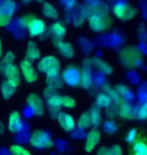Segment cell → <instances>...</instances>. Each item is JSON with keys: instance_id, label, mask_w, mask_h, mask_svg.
I'll list each match as a JSON object with an SVG mask.
<instances>
[{"instance_id": "obj_17", "label": "cell", "mask_w": 147, "mask_h": 155, "mask_svg": "<svg viewBox=\"0 0 147 155\" xmlns=\"http://www.w3.org/2000/svg\"><path fill=\"white\" fill-rule=\"evenodd\" d=\"M25 60L32 63V61H35L37 60H39L40 58V51L38 48H37L36 43L30 40L27 45V48H26V54H25Z\"/></svg>"}, {"instance_id": "obj_25", "label": "cell", "mask_w": 147, "mask_h": 155, "mask_svg": "<svg viewBox=\"0 0 147 155\" xmlns=\"http://www.w3.org/2000/svg\"><path fill=\"white\" fill-rule=\"evenodd\" d=\"M15 9H16V4L11 0H5V1L0 2V11L4 12L10 16L14 14Z\"/></svg>"}, {"instance_id": "obj_20", "label": "cell", "mask_w": 147, "mask_h": 155, "mask_svg": "<svg viewBox=\"0 0 147 155\" xmlns=\"http://www.w3.org/2000/svg\"><path fill=\"white\" fill-rule=\"evenodd\" d=\"M51 32L52 36H54L55 43H57L58 41H61V38H62L67 32L65 26L62 22H55L51 26Z\"/></svg>"}, {"instance_id": "obj_29", "label": "cell", "mask_w": 147, "mask_h": 155, "mask_svg": "<svg viewBox=\"0 0 147 155\" xmlns=\"http://www.w3.org/2000/svg\"><path fill=\"white\" fill-rule=\"evenodd\" d=\"M78 126H79V128H82V129L90 128V127L92 126V120H91L89 113H84L83 115L80 117L79 121H78Z\"/></svg>"}, {"instance_id": "obj_13", "label": "cell", "mask_w": 147, "mask_h": 155, "mask_svg": "<svg viewBox=\"0 0 147 155\" xmlns=\"http://www.w3.org/2000/svg\"><path fill=\"white\" fill-rule=\"evenodd\" d=\"M100 139H101V133L98 129H93L92 131L88 133L85 145V149L87 152H91L96 147V145L100 142Z\"/></svg>"}, {"instance_id": "obj_23", "label": "cell", "mask_w": 147, "mask_h": 155, "mask_svg": "<svg viewBox=\"0 0 147 155\" xmlns=\"http://www.w3.org/2000/svg\"><path fill=\"white\" fill-rule=\"evenodd\" d=\"M97 155H123V151L119 145H114L111 148L101 147L97 151Z\"/></svg>"}, {"instance_id": "obj_36", "label": "cell", "mask_w": 147, "mask_h": 155, "mask_svg": "<svg viewBox=\"0 0 147 155\" xmlns=\"http://www.w3.org/2000/svg\"><path fill=\"white\" fill-rule=\"evenodd\" d=\"M105 131L108 133H113L116 131V125L113 121H107L105 123Z\"/></svg>"}, {"instance_id": "obj_7", "label": "cell", "mask_w": 147, "mask_h": 155, "mask_svg": "<svg viewBox=\"0 0 147 155\" xmlns=\"http://www.w3.org/2000/svg\"><path fill=\"white\" fill-rule=\"evenodd\" d=\"M120 58L122 63L125 64L127 67H136L138 66L140 60H141V54L137 49L133 48H126L121 51Z\"/></svg>"}, {"instance_id": "obj_26", "label": "cell", "mask_w": 147, "mask_h": 155, "mask_svg": "<svg viewBox=\"0 0 147 155\" xmlns=\"http://www.w3.org/2000/svg\"><path fill=\"white\" fill-rule=\"evenodd\" d=\"M97 107H106V108H110L111 106H113V102H112L110 96L107 93H102L97 97L96 100Z\"/></svg>"}, {"instance_id": "obj_30", "label": "cell", "mask_w": 147, "mask_h": 155, "mask_svg": "<svg viewBox=\"0 0 147 155\" xmlns=\"http://www.w3.org/2000/svg\"><path fill=\"white\" fill-rule=\"evenodd\" d=\"M10 153L11 155H31L28 150L20 145H12L10 147Z\"/></svg>"}, {"instance_id": "obj_32", "label": "cell", "mask_w": 147, "mask_h": 155, "mask_svg": "<svg viewBox=\"0 0 147 155\" xmlns=\"http://www.w3.org/2000/svg\"><path fill=\"white\" fill-rule=\"evenodd\" d=\"M75 106H76V102L74 99L68 97V96H62V107L74 108Z\"/></svg>"}, {"instance_id": "obj_14", "label": "cell", "mask_w": 147, "mask_h": 155, "mask_svg": "<svg viewBox=\"0 0 147 155\" xmlns=\"http://www.w3.org/2000/svg\"><path fill=\"white\" fill-rule=\"evenodd\" d=\"M8 129L12 133H18L22 129V121L20 114L17 111H14L10 114L8 120Z\"/></svg>"}, {"instance_id": "obj_21", "label": "cell", "mask_w": 147, "mask_h": 155, "mask_svg": "<svg viewBox=\"0 0 147 155\" xmlns=\"http://www.w3.org/2000/svg\"><path fill=\"white\" fill-rule=\"evenodd\" d=\"M16 89H17V86L15 84L9 82V81H4L2 84H1V93H2V96L3 98L8 100L10 99L15 92H16Z\"/></svg>"}, {"instance_id": "obj_12", "label": "cell", "mask_w": 147, "mask_h": 155, "mask_svg": "<svg viewBox=\"0 0 147 155\" xmlns=\"http://www.w3.org/2000/svg\"><path fill=\"white\" fill-rule=\"evenodd\" d=\"M91 64L92 61L90 60H86L84 61L83 66V72L81 73V84H82L83 88L88 90L93 85L92 75H91Z\"/></svg>"}, {"instance_id": "obj_34", "label": "cell", "mask_w": 147, "mask_h": 155, "mask_svg": "<svg viewBox=\"0 0 147 155\" xmlns=\"http://www.w3.org/2000/svg\"><path fill=\"white\" fill-rule=\"evenodd\" d=\"M11 18H12V16H10V15L0 11V27L8 25L9 22L11 21Z\"/></svg>"}, {"instance_id": "obj_38", "label": "cell", "mask_w": 147, "mask_h": 155, "mask_svg": "<svg viewBox=\"0 0 147 155\" xmlns=\"http://www.w3.org/2000/svg\"><path fill=\"white\" fill-rule=\"evenodd\" d=\"M3 133H4V125H3V123L0 121V135H2Z\"/></svg>"}, {"instance_id": "obj_5", "label": "cell", "mask_w": 147, "mask_h": 155, "mask_svg": "<svg viewBox=\"0 0 147 155\" xmlns=\"http://www.w3.org/2000/svg\"><path fill=\"white\" fill-rule=\"evenodd\" d=\"M43 96H45L46 104L48 106L51 115L54 118H58V116L59 115L58 110L62 107V96H59L55 92V90L51 88H46L45 93H43Z\"/></svg>"}, {"instance_id": "obj_3", "label": "cell", "mask_w": 147, "mask_h": 155, "mask_svg": "<svg viewBox=\"0 0 147 155\" xmlns=\"http://www.w3.org/2000/svg\"><path fill=\"white\" fill-rule=\"evenodd\" d=\"M29 142L31 146L38 149H45V148H51L54 145L51 136L48 132L43 130H34L30 134Z\"/></svg>"}, {"instance_id": "obj_6", "label": "cell", "mask_w": 147, "mask_h": 155, "mask_svg": "<svg viewBox=\"0 0 147 155\" xmlns=\"http://www.w3.org/2000/svg\"><path fill=\"white\" fill-rule=\"evenodd\" d=\"M114 14L122 20H128L134 17L137 13V10L129 3L125 1H118L114 4L113 7Z\"/></svg>"}, {"instance_id": "obj_16", "label": "cell", "mask_w": 147, "mask_h": 155, "mask_svg": "<svg viewBox=\"0 0 147 155\" xmlns=\"http://www.w3.org/2000/svg\"><path fill=\"white\" fill-rule=\"evenodd\" d=\"M58 121L61 127L65 132H72L75 129V120L68 114L65 112H61L58 116Z\"/></svg>"}, {"instance_id": "obj_9", "label": "cell", "mask_w": 147, "mask_h": 155, "mask_svg": "<svg viewBox=\"0 0 147 155\" xmlns=\"http://www.w3.org/2000/svg\"><path fill=\"white\" fill-rule=\"evenodd\" d=\"M62 81L68 84V86L75 87L81 84V73L80 71L75 67H68L65 70L62 75Z\"/></svg>"}, {"instance_id": "obj_27", "label": "cell", "mask_w": 147, "mask_h": 155, "mask_svg": "<svg viewBox=\"0 0 147 155\" xmlns=\"http://www.w3.org/2000/svg\"><path fill=\"white\" fill-rule=\"evenodd\" d=\"M90 117L91 120H92V126L94 127H98L100 124H101V111H100V108L97 106H94L92 109L90 110Z\"/></svg>"}, {"instance_id": "obj_18", "label": "cell", "mask_w": 147, "mask_h": 155, "mask_svg": "<svg viewBox=\"0 0 147 155\" xmlns=\"http://www.w3.org/2000/svg\"><path fill=\"white\" fill-rule=\"evenodd\" d=\"M58 48V51H59V54L62 55H64L65 58H72L75 54L74 51V46L70 42H65V41H58L57 43H55Z\"/></svg>"}, {"instance_id": "obj_10", "label": "cell", "mask_w": 147, "mask_h": 155, "mask_svg": "<svg viewBox=\"0 0 147 155\" xmlns=\"http://www.w3.org/2000/svg\"><path fill=\"white\" fill-rule=\"evenodd\" d=\"M20 73H22L24 79L28 83H33L37 80V73L35 69L33 68L32 64L26 60H23L20 63Z\"/></svg>"}, {"instance_id": "obj_24", "label": "cell", "mask_w": 147, "mask_h": 155, "mask_svg": "<svg viewBox=\"0 0 147 155\" xmlns=\"http://www.w3.org/2000/svg\"><path fill=\"white\" fill-rule=\"evenodd\" d=\"M42 13L46 17L52 18V19H58V12L51 3L45 2L42 4Z\"/></svg>"}, {"instance_id": "obj_8", "label": "cell", "mask_w": 147, "mask_h": 155, "mask_svg": "<svg viewBox=\"0 0 147 155\" xmlns=\"http://www.w3.org/2000/svg\"><path fill=\"white\" fill-rule=\"evenodd\" d=\"M27 105L30 108L31 112L35 116H42L45 113V105L42 99L35 93H31L27 97Z\"/></svg>"}, {"instance_id": "obj_1", "label": "cell", "mask_w": 147, "mask_h": 155, "mask_svg": "<svg viewBox=\"0 0 147 155\" xmlns=\"http://www.w3.org/2000/svg\"><path fill=\"white\" fill-rule=\"evenodd\" d=\"M88 16L90 28L96 32L107 30L111 26V19L109 17V9L102 2H91L85 9Z\"/></svg>"}, {"instance_id": "obj_2", "label": "cell", "mask_w": 147, "mask_h": 155, "mask_svg": "<svg viewBox=\"0 0 147 155\" xmlns=\"http://www.w3.org/2000/svg\"><path fill=\"white\" fill-rule=\"evenodd\" d=\"M37 69L39 72L45 73L48 78H55L59 76V70L61 64L58 60L54 55H48V57L42 58L37 64Z\"/></svg>"}, {"instance_id": "obj_15", "label": "cell", "mask_w": 147, "mask_h": 155, "mask_svg": "<svg viewBox=\"0 0 147 155\" xmlns=\"http://www.w3.org/2000/svg\"><path fill=\"white\" fill-rule=\"evenodd\" d=\"M4 77L6 78V80L9 82L15 84L17 87L20 84V70L16 64H11L10 67H8L4 72Z\"/></svg>"}, {"instance_id": "obj_19", "label": "cell", "mask_w": 147, "mask_h": 155, "mask_svg": "<svg viewBox=\"0 0 147 155\" xmlns=\"http://www.w3.org/2000/svg\"><path fill=\"white\" fill-rule=\"evenodd\" d=\"M130 155H147V143L141 139L133 142L130 149Z\"/></svg>"}, {"instance_id": "obj_31", "label": "cell", "mask_w": 147, "mask_h": 155, "mask_svg": "<svg viewBox=\"0 0 147 155\" xmlns=\"http://www.w3.org/2000/svg\"><path fill=\"white\" fill-rule=\"evenodd\" d=\"M94 61H95V64H96V66L98 67L99 69L101 70L103 73H105V74H111L112 69H111V68L109 67L106 63H104V61H102L98 60V58H96V60Z\"/></svg>"}, {"instance_id": "obj_11", "label": "cell", "mask_w": 147, "mask_h": 155, "mask_svg": "<svg viewBox=\"0 0 147 155\" xmlns=\"http://www.w3.org/2000/svg\"><path fill=\"white\" fill-rule=\"evenodd\" d=\"M118 113L120 117L124 118V119L131 120V119H135L137 118V109H135L132 105H130L129 103L125 101H122L119 104L118 107Z\"/></svg>"}, {"instance_id": "obj_28", "label": "cell", "mask_w": 147, "mask_h": 155, "mask_svg": "<svg viewBox=\"0 0 147 155\" xmlns=\"http://www.w3.org/2000/svg\"><path fill=\"white\" fill-rule=\"evenodd\" d=\"M46 83H48V88H51L54 90L59 89L64 86V81H62L61 76H58L55 78H48Z\"/></svg>"}, {"instance_id": "obj_35", "label": "cell", "mask_w": 147, "mask_h": 155, "mask_svg": "<svg viewBox=\"0 0 147 155\" xmlns=\"http://www.w3.org/2000/svg\"><path fill=\"white\" fill-rule=\"evenodd\" d=\"M119 96H122V97H127L128 95H131V93L129 91V89L127 87H124V86H118L116 89H115Z\"/></svg>"}, {"instance_id": "obj_33", "label": "cell", "mask_w": 147, "mask_h": 155, "mask_svg": "<svg viewBox=\"0 0 147 155\" xmlns=\"http://www.w3.org/2000/svg\"><path fill=\"white\" fill-rule=\"evenodd\" d=\"M137 118L141 120L147 119V101L139 108V109H137Z\"/></svg>"}, {"instance_id": "obj_22", "label": "cell", "mask_w": 147, "mask_h": 155, "mask_svg": "<svg viewBox=\"0 0 147 155\" xmlns=\"http://www.w3.org/2000/svg\"><path fill=\"white\" fill-rule=\"evenodd\" d=\"M15 60V54L12 51H7L5 54V55L1 58L0 61V74H4L5 70L8 67H10L11 64H13Z\"/></svg>"}, {"instance_id": "obj_39", "label": "cell", "mask_w": 147, "mask_h": 155, "mask_svg": "<svg viewBox=\"0 0 147 155\" xmlns=\"http://www.w3.org/2000/svg\"><path fill=\"white\" fill-rule=\"evenodd\" d=\"M2 55V42H1V38H0V58Z\"/></svg>"}, {"instance_id": "obj_4", "label": "cell", "mask_w": 147, "mask_h": 155, "mask_svg": "<svg viewBox=\"0 0 147 155\" xmlns=\"http://www.w3.org/2000/svg\"><path fill=\"white\" fill-rule=\"evenodd\" d=\"M22 23L27 27L31 36H39L45 31V21L36 18L33 15H25L21 18Z\"/></svg>"}, {"instance_id": "obj_37", "label": "cell", "mask_w": 147, "mask_h": 155, "mask_svg": "<svg viewBox=\"0 0 147 155\" xmlns=\"http://www.w3.org/2000/svg\"><path fill=\"white\" fill-rule=\"evenodd\" d=\"M135 137H136V130H132V131H130L129 134H128L127 140L129 142H132V141H134Z\"/></svg>"}]
</instances>
